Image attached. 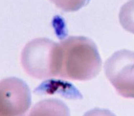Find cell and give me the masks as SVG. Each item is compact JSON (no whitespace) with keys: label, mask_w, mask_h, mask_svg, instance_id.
Wrapping results in <instances>:
<instances>
[{"label":"cell","mask_w":134,"mask_h":116,"mask_svg":"<svg viewBox=\"0 0 134 116\" xmlns=\"http://www.w3.org/2000/svg\"><path fill=\"white\" fill-rule=\"evenodd\" d=\"M107 78L120 95L134 98V52L122 49L115 52L104 64Z\"/></svg>","instance_id":"3957f363"},{"label":"cell","mask_w":134,"mask_h":116,"mask_svg":"<svg viewBox=\"0 0 134 116\" xmlns=\"http://www.w3.org/2000/svg\"><path fill=\"white\" fill-rule=\"evenodd\" d=\"M70 111L61 100L50 98L41 100L32 107L30 116H67Z\"/></svg>","instance_id":"8992f818"},{"label":"cell","mask_w":134,"mask_h":116,"mask_svg":"<svg viewBox=\"0 0 134 116\" xmlns=\"http://www.w3.org/2000/svg\"><path fill=\"white\" fill-rule=\"evenodd\" d=\"M119 19L124 29L134 34V1H128L121 7Z\"/></svg>","instance_id":"52a82bcc"},{"label":"cell","mask_w":134,"mask_h":116,"mask_svg":"<svg viewBox=\"0 0 134 116\" xmlns=\"http://www.w3.org/2000/svg\"><path fill=\"white\" fill-rule=\"evenodd\" d=\"M60 60L59 43L46 38L30 41L21 53V64L25 72L39 80L58 77Z\"/></svg>","instance_id":"7a4b0ae2"},{"label":"cell","mask_w":134,"mask_h":116,"mask_svg":"<svg viewBox=\"0 0 134 116\" xmlns=\"http://www.w3.org/2000/svg\"><path fill=\"white\" fill-rule=\"evenodd\" d=\"M37 95L58 94L68 99H80L79 92L72 83L67 81L54 78L47 79L34 90Z\"/></svg>","instance_id":"5b68a950"},{"label":"cell","mask_w":134,"mask_h":116,"mask_svg":"<svg viewBox=\"0 0 134 116\" xmlns=\"http://www.w3.org/2000/svg\"><path fill=\"white\" fill-rule=\"evenodd\" d=\"M31 104L29 88L24 81L15 77L2 79L0 82V116L25 114Z\"/></svg>","instance_id":"277c9868"},{"label":"cell","mask_w":134,"mask_h":116,"mask_svg":"<svg viewBox=\"0 0 134 116\" xmlns=\"http://www.w3.org/2000/svg\"><path fill=\"white\" fill-rule=\"evenodd\" d=\"M59 43L61 60L58 77L87 81L98 75L102 61L93 41L85 36H70Z\"/></svg>","instance_id":"6da1fadb"}]
</instances>
